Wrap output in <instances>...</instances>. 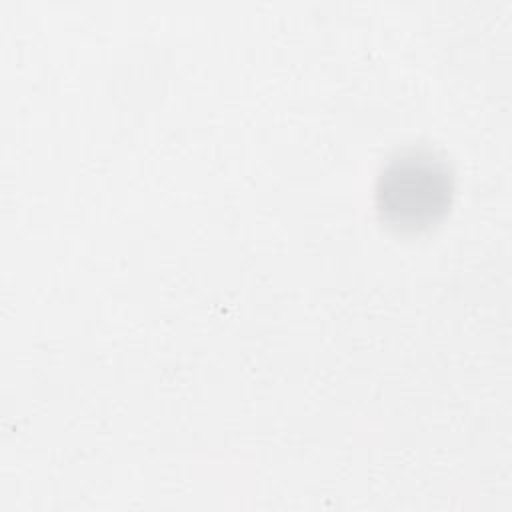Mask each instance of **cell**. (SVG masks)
I'll use <instances>...</instances> for the list:
<instances>
[{
	"label": "cell",
	"instance_id": "obj_1",
	"mask_svg": "<svg viewBox=\"0 0 512 512\" xmlns=\"http://www.w3.org/2000/svg\"><path fill=\"white\" fill-rule=\"evenodd\" d=\"M448 180L430 158H402L394 162L382 178L380 196L386 210L400 218H424L446 202ZM382 204V206H384Z\"/></svg>",
	"mask_w": 512,
	"mask_h": 512
}]
</instances>
